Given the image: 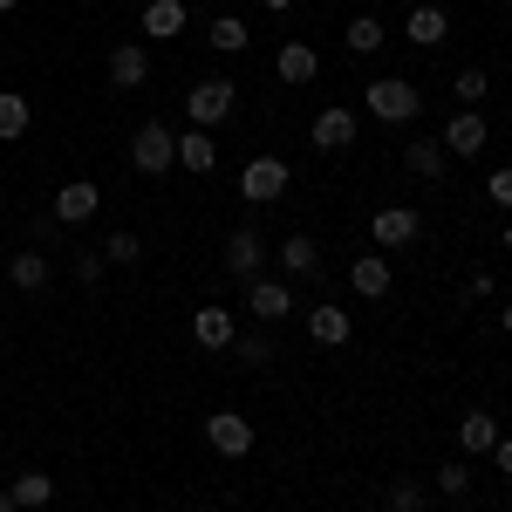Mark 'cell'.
Listing matches in <instances>:
<instances>
[{"label": "cell", "instance_id": "cell-26", "mask_svg": "<svg viewBox=\"0 0 512 512\" xmlns=\"http://www.w3.org/2000/svg\"><path fill=\"white\" fill-rule=\"evenodd\" d=\"M342 48H349V55H376V48H383V21H376V14H355Z\"/></svg>", "mask_w": 512, "mask_h": 512}, {"label": "cell", "instance_id": "cell-22", "mask_svg": "<svg viewBox=\"0 0 512 512\" xmlns=\"http://www.w3.org/2000/svg\"><path fill=\"white\" fill-rule=\"evenodd\" d=\"M144 35L151 41L185 35V0H151V7H144Z\"/></svg>", "mask_w": 512, "mask_h": 512}, {"label": "cell", "instance_id": "cell-8", "mask_svg": "<svg viewBox=\"0 0 512 512\" xmlns=\"http://www.w3.org/2000/svg\"><path fill=\"white\" fill-rule=\"evenodd\" d=\"M219 267L233 280H260V267H267V239L253 233V226H239L233 239H226V253H219Z\"/></svg>", "mask_w": 512, "mask_h": 512}, {"label": "cell", "instance_id": "cell-33", "mask_svg": "<svg viewBox=\"0 0 512 512\" xmlns=\"http://www.w3.org/2000/svg\"><path fill=\"white\" fill-rule=\"evenodd\" d=\"M485 198H492L499 212H512V164H492V178H485Z\"/></svg>", "mask_w": 512, "mask_h": 512}, {"label": "cell", "instance_id": "cell-27", "mask_svg": "<svg viewBox=\"0 0 512 512\" xmlns=\"http://www.w3.org/2000/svg\"><path fill=\"white\" fill-rule=\"evenodd\" d=\"M212 48H219V55H246V48H253L246 21H239V14H219V21H212Z\"/></svg>", "mask_w": 512, "mask_h": 512}, {"label": "cell", "instance_id": "cell-31", "mask_svg": "<svg viewBox=\"0 0 512 512\" xmlns=\"http://www.w3.org/2000/svg\"><path fill=\"white\" fill-rule=\"evenodd\" d=\"M233 355H239V362H246V369H260V362L274 355V342H267V335L253 328V335H239V342H233Z\"/></svg>", "mask_w": 512, "mask_h": 512}, {"label": "cell", "instance_id": "cell-37", "mask_svg": "<svg viewBox=\"0 0 512 512\" xmlns=\"http://www.w3.org/2000/svg\"><path fill=\"white\" fill-rule=\"evenodd\" d=\"M0 512H21V506H14V492H7V485H0Z\"/></svg>", "mask_w": 512, "mask_h": 512}, {"label": "cell", "instance_id": "cell-32", "mask_svg": "<svg viewBox=\"0 0 512 512\" xmlns=\"http://www.w3.org/2000/svg\"><path fill=\"white\" fill-rule=\"evenodd\" d=\"M137 253H144V239H137V233H110V246H103V260H110V267H130Z\"/></svg>", "mask_w": 512, "mask_h": 512}, {"label": "cell", "instance_id": "cell-6", "mask_svg": "<svg viewBox=\"0 0 512 512\" xmlns=\"http://www.w3.org/2000/svg\"><path fill=\"white\" fill-rule=\"evenodd\" d=\"M246 315L260 321V328H274V321H287L294 315V287H287V280H246Z\"/></svg>", "mask_w": 512, "mask_h": 512}, {"label": "cell", "instance_id": "cell-9", "mask_svg": "<svg viewBox=\"0 0 512 512\" xmlns=\"http://www.w3.org/2000/svg\"><path fill=\"white\" fill-rule=\"evenodd\" d=\"M192 342L198 349H212V355H226L239 342V321H233V308H219V301H205L192 315Z\"/></svg>", "mask_w": 512, "mask_h": 512}, {"label": "cell", "instance_id": "cell-24", "mask_svg": "<svg viewBox=\"0 0 512 512\" xmlns=\"http://www.w3.org/2000/svg\"><path fill=\"white\" fill-rule=\"evenodd\" d=\"M7 492H14V506H28V512L55 506V478H48V472H21L14 485H7Z\"/></svg>", "mask_w": 512, "mask_h": 512}, {"label": "cell", "instance_id": "cell-40", "mask_svg": "<svg viewBox=\"0 0 512 512\" xmlns=\"http://www.w3.org/2000/svg\"><path fill=\"white\" fill-rule=\"evenodd\" d=\"M451 512H478V506H465V499H458V506H451Z\"/></svg>", "mask_w": 512, "mask_h": 512}, {"label": "cell", "instance_id": "cell-5", "mask_svg": "<svg viewBox=\"0 0 512 512\" xmlns=\"http://www.w3.org/2000/svg\"><path fill=\"white\" fill-rule=\"evenodd\" d=\"M287 185H294L287 158H253L246 171H239V198H246V205H274Z\"/></svg>", "mask_w": 512, "mask_h": 512}, {"label": "cell", "instance_id": "cell-15", "mask_svg": "<svg viewBox=\"0 0 512 512\" xmlns=\"http://www.w3.org/2000/svg\"><path fill=\"white\" fill-rule=\"evenodd\" d=\"M110 82H117V89H144V82H151L144 41H117V48H110Z\"/></svg>", "mask_w": 512, "mask_h": 512}, {"label": "cell", "instance_id": "cell-23", "mask_svg": "<svg viewBox=\"0 0 512 512\" xmlns=\"http://www.w3.org/2000/svg\"><path fill=\"white\" fill-rule=\"evenodd\" d=\"M7 280H14L21 294H35V287H48V253H35V246H21V253L7 260Z\"/></svg>", "mask_w": 512, "mask_h": 512}, {"label": "cell", "instance_id": "cell-25", "mask_svg": "<svg viewBox=\"0 0 512 512\" xmlns=\"http://www.w3.org/2000/svg\"><path fill=\"white\" fill-rule=\"evenodd\" d=\"M28 123H35V110H28V96H14V89H0V144H14V137H28Z\"/></svg>", "mask_w": 512, "mask_h": 512}, {"label": "cell", "instance_id": "cell-11", "mask_svg": "<svg viewBox=\"0 0 512 512\" xmlns=\"http://www.w3.org/2000/svg\"><path fill=\"white\" fill-rule=\"evenodd\" d=\"M349 335H355L349 308H335V301H315V308H308V342H315V349H342Z\"/></svg>", "mask_w": 512, "mask_h": 512}, {"label": "cell", "instance_id": "cell-4", "mask_svg": "<svg viewBox=\"0 0 512 512\" xmlns=\"http://www.w3.org/2000/svg\"><path fill=\"white\" fill-rule=\"evenodd\" d=\"M233 103H239V89H233L226 76H212V82H192L185 117H192V130H219V123L233 117Z\"/></svg>", "mask_w": 512, "mask_h": 512}, {"label": "cell", "instance_id": "cell-10", "mask_svg": "<svg viewBox=\"0 0 512 512\" xmlns=\"http://www.w3.org/2000/svg\"><path fill=\"white\" fill-rule=\"evenodd\" d=\"M103 212V192L89 185V178H69L62 192H55V226H89Z\"/></svg>", "mask_w": 512, "mask_h": 512}, {"label": "cell", "instance_id": "cell-38", "mask_svg": "<svg viewBox=\"0 0 512 512\" xmlns=\"http://www.w3.org/2000/svg\"><path fill=\"white\" fill-rule=\"evenodd\" d=\"M499 328H506V335H512V301H506V308H499Z\"/></svg>", "mask_w": 512, "mask_h": 512}, {"label": "cell", "instance_id": "cell-18", "mask_svg": "<svg viewBox=\"0 0 512 512\" xmlns=\"http://www.w3.org/2000/svg\"><path fill=\"white\" fill-rule=\"evenodd\" d=\"M315 69H321V55L308 48V41H280V55H274V76L280 82L301 89V82H315Z\"/></svg>", "mask_w": 512, "mask_h": 512}, {"label": "cell", "instance_id": "cell-7", "mask_svg": "<svg viewBox=\"0 0 512 512\" xmlns=\"http://www.w3.org/2000/svg\"><path fill=\"white\" fill-rule=\"evenodd\" d=\"M205 444H212L219 458H246V451H253V424H246L239 410H212V417H205Z\"/></svg>", "mask_w": 512, "mask_h": 512}, {"label": "cell", "instance_id": "cell-3", "mask_svg": "<svg viewBox=\"0 0 512 512\" xmlns=\"http://www.w3.org/2000/svg\"><path fill=\"white\" fill-rule=\"evenodd\" d=\"M369 239H376V253L417 246V239H424V212H417V205H376V219H369Z\"/></svg>", "mask_w": 512, "mask_h": 512}, {"label": "cell", "instance_id": "cell-13", "mask_svg": "<svg viewBox=\"0 0 512 512\" xmlns=\"http://www.w3.org/2000/svg\"><path fill=\"white\" fill-rule=\"evenodd\" d=\"M355 130H362V123H355V110H342V103H328V110H321V117L308 123L315 151H349V144H355Z\"/></svg>", "mask_w": 512, "mask_h": 512}, {"label": "cell", "instance_id": "cell-34", "mask_svg": "<svg viewBox=\"0 0 512 512\" xmlns=\"http://www.w3.org/2000/svg\"><path fill=\"white\" fill-rule=\"evenodd\" d=\"M76 280H82V287H96V280H103V253H76Z\"/></svg>", "mask_w": 512, "mask_h": 512}, {"label": "cell", "instance_id": "cell-19", "mask_svg": "<svg viewBox=\"0 0 512 512\" xmlns=\"http://www.w3.org/2000/svg\"><path fill=\"white\" fill-rule=\"evenodd\" d=\"M280 267H287L294 280H315L321 274V246L308 233H287V239H280Z\"/></svg>", "mask_w": 512, "mask_h": 512}, {"label": "cell", "instance_id": "cell-29", "mask_svg": "<svg viewBox=\"0 0 512 512\" xmlns=\"http://www.w3.org/2000/svg\"><path fill=\"white\" fill-rule=\"evenodd\" d=\"M451 96H458L465 110H478V103L492 96V76H485V69H458V82H451Z\"/></svg>", "mask_w": 512, "mask_h": 512}, {"label": "cell", "instance_id": "cell-17", "mask_svg": "<svg viewBox=\"0 0 512 512\" xmlns=\"http://www.w3.org/2000/svg\"><path fill=\"white\" fill-rule=\"evenodd\" d=\"M444 35H451V14H444V7H410V14H403V41L444 48Z\"/></svg>", "mask_w": 512, "mask_h": 512}, {"label": "cell", "instance_id": "cell-41", "mask_svg": "<svg viewBox=\"0 0 512 512\" xmlns=\"http://www.w3.org/2000/svg\"><path fill=\"white\" fill-rule=\"evenodd\" d=\"M506 246H512V233H506Z\"/></svg>", "mask_w": 512, "mask_h": 512}, {"label": "cell", "instance_id": "cell-16", "mask_svg": "<svg viewBox=\"0 0 512 512\" xmlns=\"http://www.w3.org/2000/svg\"><path fill=\"white\" fill-rule=\"evenodd\" d=\"M390 260H383V253H362V260H349V287L355 294H362V301H383V294H390Z\"/></svg>", "mask_w": 512, "mask_h": 512}, {"label": "cell", "instance_id": "cell-14", "mask_svg": "<svg viewBox=\"0 0 512 512\" xmlns=\"http://www.w3.org/2000/svg\"><path fill=\"white\" fill-rule=\"evenodd\" d=\"M499 417H492V410H465V417H458V451H465V458H492V444H499Z\"/></svg>", "mask_w": 512, "mask_h": 512}, {"label": "cell", "instance_id": "cell-30", "mask_svg": "<svg viewBox=\"0 0 512 512\" xmlns=\"http://www.w3.org/2000/svg\"><path fill=\"white\" fill-rule=\"evenodd\" d=\"M437 492H444V499L458 506V499L472 492V465H465V458H451V465H437Z\"/></svg>", "mask_w": 512, "mask_h": 512}, {"label": "cell", "instance_id": "cell-1", "mask_svg": "<svg viewBox=\"0 0 512 512\" xmlns=\"http://www.w3.org/2000/svg\"><path fill=\"white\" fill-rule=\"evenodd\" d=\"M171 164H178V130H171V123H137V130H130V171L164 178Z\"/></svg>", "mask_w": 512, "mask_h": 512}, {"label": "cell", "instance_id": "cell-36", "mask_svg": "<svg viewBox=\"0 0 512 512\" xmlns=\"http://www.w3.org/2000/svg\"><path fill=\"white\" fill-rule=\"evenodd\" d=\"M260 7H267V14H287V7H294V0H260Z\"/></svg>", "mask_w": 512, "mask_h": 512}, {"label": "cell", "instance_id": "cell-39", "mask_svg": "<svg viewBox=\"0 0 512 512\" xmlns=\"http://www.w3.org/2000/svg\"><path fill=\"white\" fill-rule=\"evenodd\" d=\"M14 7H21V0H0V14H14Z\"/></svg>", "mask_w": 512, "mask_h": 512}, {"label": "cell", "instance_id": "cell-21", "mask_svg": "<svg viewBox=\"0 0 512 512\" xmlns=\"http://www.w3.org/2000/svg\"><path fill=\"white\" fill-rule=\"evenodd\" d=\"M403 164H410V178H444L451 151H444L437 137H410V144H403Z\"/></svg>", "mask_w": 512, "mask_h": 512}, {"label": "cell", "instance_id": "cell-12", "mask_svg": "<svg viewBox=\"0 0 512 512\" xmlns=\"http://www.w3.org/2000/svg\"><path fill=\"white\" fill-rule=\"evenodd\" d=\"M437 144H444L451 158H478V151L492 144V130H485V117H478V110H458V117L444 123V137H437Z\"/></svg>", "mask_w": 512, "mask_h": 512}, {"label": "cell", "instance_id": "cell-28", "mask_svg": "<svg viewBox=\"0 0 512 512\" xmlns=\"http://www.w3.org/2000/svg\"><path fill=\"white\" fill-rule=\"evenodd\" d=\"M390 512H431V485H424V478H396L390 485Z\"/></svg>", "mask_w": 512, "mask_h": 512}, {"label": "cell", "instance_id": "cell-20", "mask_svg": "<svg viewBox=\"0 0 512 512\" xmlns=\"http://www.w3.org/2000/svg\"><path fill=\"white\" fill-rule=\"evenodd\" d=\"M178 164L198 171V178L219 171V137H212V130H185V137H178Z\"/></svg>", "mask_w": 512, "mask_h": 512}, {"label": "cell", "instance_id": "cell-35", "mask_svg": "<svg viewBox=\"0 0 512 512\" xmlns=\"http://www.w3.org/2000/svg\"><path fill=\"white\" fill-rule=\"evenodd\" d=\"M492 465H499V478H512V431L492 444Z\"/></svg>", "mask_w": 512, "mask_h": 512}, {"label": "cell", "instance_id": "cell-2", "mask_svg": "<svg viewBox=\"0 0 512 512\" xmlns=\"http://www.w3.org/2000/svg\"><path fill=\"white\" fill-rule=\"evenodd\" d=\"M362 110L376 123H410L417 110H424V96H417V82H403V76H376L369 89H362Z\"/></svg>", "mask_w": 512, "mask_h": 512}]
</instances>
